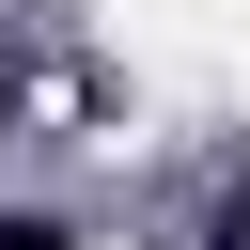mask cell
Listing matches in <instances>:
<instances>
[{
    "instance_id": "6da1fadb",
    "label": "cell",
    "mask_w": 250,
    "mask_h": 250,
    "mask_svg": "<svg viewBox=\"0 0 250 250\" xmlns=\"http://www.w3.org/2000/svg\"><path fill=\"white\" fill-rule=\"evenodd\" d=\"M0 250H78V234H62L47 203H16V219H0Z\"/></svg>"
},
{
    "instance_id": "7a4b0ae2",
    "label": "cell",
    "mask_w": 250,
    "mask_h": 250,
    "mask_svg": "<svg viewBox=\"0 0 250 250\" xmlns=\"http://www.w3.org/2000/svg\"><path fill=\"white\" fill-rule=\"evenodd\" d=\"M0 125H16V62H0Z\"/></svg>"
}]
</instances>
